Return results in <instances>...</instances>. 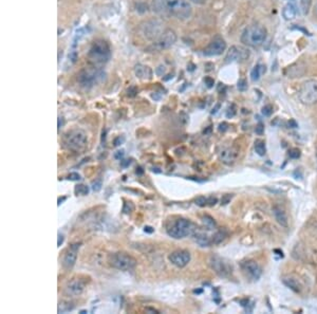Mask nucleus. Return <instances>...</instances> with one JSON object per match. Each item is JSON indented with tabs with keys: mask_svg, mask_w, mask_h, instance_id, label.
Segmentation results:
<instances>
[{
	"mask_svg": "<svg viewBox=\"0 0 317 314\" xmlns=\"http://www.w3.org/2000/svg\"><path fill=\"white\" fill-rule=\"evenodd\" d=\"M298 97L303 105L317 104V80L304 82L298 91Z\"/></svg>",
	"mask_w": 317,
	"mask_h": 314,
	"instance_id": "7",
	"label": "nucleus"
},
{
	"mask_svg": "<svg viewBox=\"0 0 317 314\" xmlns=\"http://www.w3.org/2000/svg\"><path fill=\"white\" fill-rule=\"evenodd\" d=\"M79 247H81V244L75 243V244H72L71 247L66 251L64 259H63L64 268L71 269L74 266L77 259V253H78Z\"/></svg>",
	"mask_w": 317,
	"mask_h": 314,
	"instance_id": "16",
	"label": "nucleus"
},
{
	"mask_svg": "<svg viewBox=\"0 0 317 314\" xmlns=\"http://www.w3.org/2000/svg\"><path fill=\"white\" fill-rule=\"evenodd\" d=\"M152 9L158 15L181 21H185L192 15V6L187 0H152Z\"/></svg>",
	"mask_w": 317,
	"mask_h": 314,
	"instance_id": "1",
	"label": "nucleus"
},
{
	"mask_svg": "<svg viewBox=\"0 0 317 314\" xmlns=\"http://www.w3.org/2000/svg\"><path fill=\"white\" fill-rule=\"evenodd\" d=\"M205 81L207 82V86H209V87H212V86L214 85V81H211V80H210V78H206V80H205Z\"/></svg>",
	"mask_w": 317,
	"mask_h": 314,
	"instance_id": "47",
	"label": "nucleus"
},
{
	"mask_svg": "<svg viewBox=\"0 0 317 314\" xmlns=\"http://www.w3.org/2000/svg\"><path fill=\"white\" fill-rule=\"evenodd\" d=\"M273 214L275 216V219L281 225V227H284V228L288 227V218H286V215L283 212V210H281V208L274 207Z\"/></svg>",
	"mask_w": 317,
	"mask_h": 314,
	"instance_id": "19",
	"label": "nucleus"
},
{
	"mask_svg": "<svg viewBox=\"0 0 317 314\" xmlns=\"http://www.w3.org/2000/svg\"><path fill=\"white\" fill-rule=\"evenodd\" d=\"M226 236H227V234H226L224 231L217 232V233L214 235V237H213V243H215V244L221 243V242L226 238Z\"/></svg>",
	"mask_w": 317,
	"mask_h": 314,
	"instance_id": "25",
	"label": "nucleus"
},
{
	"mask_svg": "<svg viewBox=\"0 0 317 314\" xmlns=\"http://www.w3.org/2000/svg\"><path fill=\"white\" fill-rule=\"evenodd\" d=\"M227 126H229V125H227L226 123H222V124H220V126H219V130H220V131H225V130L227 129Z\"/></svg>",
	"mask_w": 317,
	"mask_h": 314,
	"instance_id": "43",
	"label": "nucleus"
},
{
	"mask_svg": "<svg viewBox=\"0 0 317 314\" xmlns=\"http://www.w3.org/2000/svg\"><path fill=\"white\" fill-rule=\"evenodd\" d=\"M241 267H242L243 272L251 279L257 280V279L260 278L261 274H262V270H261L259 264L257 263L255 260H246L242 263Z\"/></svg>",
	"mask_w": 317,
	"mask_h": 314,
	"instance_id": "14",
	"label": "nucleus"
},
{
	"mask_svg": "<svg viewBox=\"0 0 317 314\" xmlns=\"http://www.w3.org/2000/svg\"><path fill=\"white\" fill-rule=\"evenodd\" d=\"M135 74L137 77L142 78V80H146V78H151L152 76V71L149 67H146V66H143V65H137L135 67Z\"/></svg>",
	"mask_w": 317,
	"mask_h": 314,
	"instance_id": "20",
	"label": "nucleus"
},
{
	"mask_svg": "<svg viewBox=\"0 0 317 314\" xmlns=\"http://www.w3.org/2000/svg\"><path fill=\"white\" fill-rule=\"evenodd\" d=\"M266 38V30L261 25H252L247 27L241 35V43L247 47L258 48Z\"/></svg>",
	"mask_w": 317,
	"mask_h": 314,
	"instance_id": "3",
	"label": "nucleus"
},
{
	"mask_svg": "<svg viewBox=\"0 0 317 314\" xmlns=\"http://www.w3.org/2000/svg\"><path fill=\"white\" fill-rule=\"evenodd\" d=\"M289 154L292 159H298L300 156V150L297 149V148H293L290 150Z\"/></svg>",
	"mask_w": 317,
	"mask_h": 314,
	"instance_id": "32",
	"label": "nucleus"
},
{
	"mask_svg": "<svg viewBox=\"0 0 317 314\" xmlns=\"http://www.w3.org/2000/svg\"><path fill=\"white\" fill-rule=\"evenodd\" d=\"M102 186H103L102 181L101 180H96V181H94L92 183V190L94 192H100L102 190Z\"/></svg>",
	"mask_w": 317,
	"mask_h": 314,
	"instance_id": "31",
	"label": "nucleus"
},
{
	"mask_svg": "<svg viewBox=\"0 0 317 314\" xmlns=\"http://www.w3.org/2000/svg\"><path fill=\"white\" fill-rule=\"evenodd\" d=\"M135 173H136L137 175H142V174L144 173V171L142 170V168H137L136 171H135Z\"/></svg>",
	"mask_w": 317,
	"mask_h": 314,
	"instance_id": "48",
	"label": "nucleus"
},
{
	"mask_svg": "<svg viewBox=\"0 0 317 314\" xmlns=\"http://www.w3.org/2000/svg\"><path fill=\"white\" fill-rule=\"evenodd\" d=\"M133 211V204L131 202H126L124 204V208H123V213L124 214H129Z\"/></svg>",
	"mask_w": 317,
	"mask_h": 314,
	"instance_id": "29",
	"label": "nucleus"
},
{
	"mask_svg": "<svg viewBox=\"0 0 317 314\" xmlns=\"http://www.w3.org/2000/svg\"><path fill=\"white\" fill-rule=\"evenodd\" d=\"M64 200H66V198H65V197H64L63 199H61V198H59V199H58V205H61V202H63Z\"/></svg>",
	"mask_w": 317,
	"mask_h": 314,
	"instance_id": "49",
	"label": "nucleus"
},
{
	"mask_svg": "<svg viewBox=\"0 0 317 314\" xmlns=\"http://www.w3.org/2000/svg\"><path fill=\"white\" fill-rule=\"evenodd\" d=\"M300 4H301V9H302L303 14L306 15L310 11V8H311V5H312V0H300Z\"/></svg>",
	"mask_w": 317,
	"mask_h": 314,
	"instance_id": "28",
	"label": "nucleus"
},
{
	"mask_svg": "<svg viewBox=\"0 0 317 314\" xmlns=\"http://www.w3.org/2000/svg\"><path fill=\"white\" fill-rule=\"evenodd\" d=\"M210 266L214 272L221 277H227L232 272V268L227 261L219 256H216V255L210 258Z\"/></svg>",
	"mask_w": 317,
	"mask_h": 314,
	"instance_id": "10",
	"label": "nucleus"
},
{
	"mask_svg": "<svg viewBox=\"0 0 317 314\" xmlns=\"http://www.w3.org/2000/svg\"><path fill=\"white\" fill-rule=\"evenodd\" d=\"M191 2L194 4H197V5H202L206 2V0H191Z\"/></svg>",
	"mask_w": 317,
	"mask_h": 314,
	"instance_id": "46",
	"label": "nucleus"
},
{
	"mask_svg": "<svg viewBox=\"0 0 317 314\" xmlns=\"http://www.w3.org/2000/svg\"><path fill=\"white\" fill-rule=\"evenodd\" d=\"M273 112V107L271 105H266L262 108V113L265 115V116H270Z\"/></svg>",
	"mask_w": 317,
	"mask_h": 314,
	"instance_id": "30",
	"label": "nucleus"
},
{
	"mask_svg": "<svg viewBox=\"0 0 317 314\" xmlns=\"http://www.w3.org/2000/svg\"><path fill=\"white\" fill-rule=\"evenodd\" d=\"M124 141H125V138H124V136H117L116 139H114L113 144H114V146H120L121 144H123V143H124Z\"/></svg>",
	"mask_w": 317,
	"mask_h": 314,
	"instance_id": "38",
	"label": "nucleus"
},
{
	"mask_svg": "<svg viewBox=\"0 0 317 314\" xmlns=\"http://www.w3.org/2000/svg\"><path fill=\"white\" fill-rule=\"evenodd\" d=\"M264 72H265V66H260V65L256 66L253 69L252 73H251L252 80L253 81H258L259 78H260V76H261V74L264 73Z\"/></svg>",
	"mask_w": 317,
	"mask_h": 314,
	"instance_id": "23",
	"label": "nucleus"
},
{
	"mask_svg": "<svg viewBox=\"0 0 317 314\" xmlns=\"http://www.w3.org/2000/svg\"><path fill=\"white\" fill-rule=\"evenodd\" d=\"M75 194L81 195V196H86L89 194V188L87 185L84 184H78L75 186Z\"/></svg>",
	"mask_w": 317,
	"mask_h": 314,
	"instance_id": "26",
	"label": "nucleus"
},
{
	"mask_svg": "<svg viewBox=\"0 0 317 314\" xmlns=\"http://www.w3.org/2000/svg\"><path fill=\"white\" fill-rule=\"evenodd\" d=\"M250 53L246 49L242 48V47H238V46H234L230 49V51L227 52L226 56H225V61L226 63H233V62H244L245 60H247Z\"/></svg>",
	"mask_w": 317,
	"mask_h": 314,
	"instance_id": "12",
	"label": "nucleus"
},
{
	"mask_svg": "<svg viewBox=\"0 0 317 314\" xmlns=\"http://www.w3.org/2000/svg\"><path fill=\"white\" fill-rule=\"evenodd\" d=\"M216 203H217V198H215V197L207 198V204L209 205H215Z\"/></svg>",
	"mask_w": 317,
	"mask_h": 314,
	"instance_id": "40",
	"label": "nucleus"
},
{
	"mask_svg": "<svg viewBox=\"0 0 317 314\" xmlns=\"http://www.w3.org/2000/svg\"><path fill=\"white\" fill-rule=\"evenodd\" d=\"M81 313H82V314H85V313H87V311H86V310H83V311H81Z\"/></svg>",
	"mask_w": 317,
	"mask_h": 314,
	"instance_id": "51",
	"label": "nucleus"
},
{
	"mask_svg": "<svg viewBox=\"0 0 317 314\" xmlns=\"http://www.w3.org/2000/svg\"><path fill=\"white\" fill-rule=\"evenodd\" d=\"M77 80L83 87L91 88L105 80V73L98 69H85L79 73Z\"/></svg>",
	"mask_w": 317,
	"mask_h": 314,
	"instance_id": "8",
	"label": "nucleus"
},
{
	"mask_svg": "<svg viewBox=\"0 0 317 314\" xmlns=\"http://www.w3.org/2000/svg\"><path fill=\"white\" fill-rule=\"evenodd\" d=\"M63 242H64V235H62L61 233H58V241H57L58 247H61Z\"/></svg>",
	"mask_w": 317,
	"mask_h": 314,
	"instance_id": "41",
	"label": "nucleus"
},
{
	"mask_svg": "<svg viewBox=\"0 0 317 314\" xmlns=\"http://www.w3.org/2000/svg\"><path fill=\"white\" fill-rule=\"evenodd\" d=\"M226 49V43L221 37H215L210 45L204 49V54L207 56H217L222 54Z\"/></svg>",
	"mask_w": 317,
	"mask_h": 314,
	"instance_id": "11",
	"label": "nucleus"
},
{
	"mask_svg": "<svg viewBox=\"0 0 317 314\" xmlns=\"http://www.w3.org/2000/svg\"><path fill=\"white\" fill-rule=\"evenodd\" d=\"M194 236V240L200 245V247H210L211 243L213 242L211 240V238L207 236V235L203 232H195V234L193 235Z\"/></svg>",
	"mask_w": 317,
	"mask_h": 314,
	"instance_id": "18",
	"label": "nucleus"
},
{
	"mask_svg": "<svg viewBox=\"0 0 317 314\" xmlns=\"http://www.w3.org/2000/svg\"><path fill=\"white\" fill-rule=\"evenodd\" d=\"M246 88H247V83L245 80H240L239 82H238V89H239L240 91L246 90Z\"/></svg>",
	"mask_w": 317,
	"mask_h": 314,
	"instance_id": "35",
	"label": "nucleus"
},
{
	"mask_svg": "<svg viewBox=\"0 0 317 314\" xmlns=\"http://www.w3.org/2000/svg\"><path fill=\"white\" fill-rule=\"evenodd\" d=\"M86 287V281L82 278H73L67 283L66 286V293L68 295L77 296L81 295Z\"/></svg>",
	"mask_w": 317,
	"mask_h": 314,
	"instance_id": "15",
	"label": "nucleus"
},
{
	"mask_svg": "<svg viewBox=\"0 0 317 314\" xmlns=\"http://www.w3.org/2000/svg\"><path fill=\"white\" fill-rule=\"evenodd\" d=\"M64 144L69 150L81 151L87 145V135L81 129H74L65 136Z\"/></svg>",
	"mask_w": 317,
	"mask_h": 314,
	"instance_id": "5",
	"label": "nucleus"
},
{
	"mask_svg": "<svg viewBox=\"0 0 317 314\" xmlns=\"http://www.w3.org/2000/svg\"><path fill=\"white\" fill-rule=\"evenodd\" d=\"M74 309V303L71 301H62L58 306V313H67Z\"/></svg>",
	"mask_w": 317,
	"mask_h": 314,
	"instance_id": "22",
	"label": "nucleus"
},
{
	"mask_svg": "<svg viewBox=\"0 0 317 314\" xmlns=\"http://www.w3.org/2000/svg\"><path fill=\"white\" fill-rule=\"evenodd\" d=\"M124 150L122 149V150H117L115 153H114V158L116 159V160H121L123 156H124Z\"/></svg>",
	"mask_w": 317,
	"mask_h": 314,
	"instance_id": "39",
	"label": "nucleus"
},
{
	"mask_svg": "<svg viewBox=\"0 0 317 314\" xmlns=\"http://www.w3.org/2000/svg\"><path fill=\"white\" fill-rule=\"evenodd\" d=\"M130 164H131V160H124V161H122L121 166H122V168L126 169V168H128V166H129Z\"/></svg>",
	"mask_w": 317,
	"mask_h": 314,
	"instance_id": "42",
	"label": "nucleus"
},
{
	"mask_svg": "<svg viewBox=\"0 0 317 314\" xmlns=\"http://www.w3.org/2000/svg\"><path fill=\"white\" fill-rule=\"evenodd\" d=\"M110 47L103 39H98V41L92 44L90 50H89L88 60L92 65L100 66L106 64L110 60Z\"/></svg>",
	"mask_w": 317,
	"mask_h": 314,
	"instance_id": "2",
	"label": "nucleus"
},
{
	"mask_svg": "<svg viewBox=\"0 0 317 314\" xmlns=\"http://www.w3.org/2000/svg\"><path fill=\"white\" fill-rule=\"evenodd\" d=\"M152 172H155V173H161V171H158V169H152Z\"/></svg>",
	"mask_w": 317,
	"mask_h": 314,
	"instance_id": "50",
	"label": "nucleus"
},
{
	"mask_svg": "<svg viewBox=\"0 0 317 314\" xmlns=\"http://www.w3.org/2000/svg\"><path fill=\"white\" fill-rule=\"evenodd\" d=\"M68 179L71 180V181H79L82 178H81V175L77 174V173H71L70 175L68 176Z\"/></svg>",
	"mask_w": 317,
	"mask_h": 314,
	"instance_id": "34",
	"label": "nucleus"
},
{
	"mask_svg": "<svg viewBox=\"0 0 317 314\" xmlns=\"http://www.w3.org/2000/svg\"><path fill=\"white\" fill-rule=\"evenodd\" d=\"M109 262H110L113 268L121 271L132 270L136 264V260L125 252H117L111 254L109 256Z\"/></svg>",
	"mask_w": 317,
	"mask_h": 314,
	"instance_id": "6",
	"label": "nucleus"
},
{
	"mask_svg": "<svg viewBox=\"0 0 317 314\" xmlns=\"http://www.w3.org/2000/svg\"><path fill=\"white\" fill-rule=\"evenodd\" d=\"M144 231H145V233H149V234H151V233L154 232V230H153L151 227H145V228H144Z\"/></svg>",
	"mask_w": 317,
	"mask_h": 314,
	"instance_id": "45",
	"label": "nucleus"
},
{
	"mask_svg": "<svg viewBox=\"0 0 317 314\" xmlns=\"http://www.w3.org/2000/svg\"><path fill=\"white\" fill-rule=\"evenodd\" d=\"M255 131H256L257 134H259V135L263 134V132H264V126H263L261 123H259L258 125H257Z\"/></svg>",
	"mask_w": 317,
	"mask_h": 314,
	"instance_id": "37",
	"label": "nucleus"
},
{
	"mask_svg": "<svg viewBox=\"0 0 317 314\" xmlns=\"http://www.w3.org/2000/svg\"><path fill=\"white\" fill-rule=\"evenodd\" d=\"M282 16L285 21H292L296 17V8L293 4H288L282 10Z\"/></svg>",
	"mask_w": 317,
	"mask_h": 314,
	"instance_id": "21",
	"label": "nucleus"
},
{
	"mask_svg": "<svg viewBox=\"0 0 317 314\" xmlns=\"http://www.w3.org/2000/svg\"><path fill=\"white\" fill-rule=\"evenodd\" d=\"M255 150H256V152L258 153L259 155H261V156L264 155V154H265V151H266L264 141H262V140H256V142H255Z\"/></svg>",
	"mask_w": 317,
	"mask_h": 314,
	"instance_id": "24",
	"label": "nucleus"
},
{
	"mask_svg": "<svg viewBox=\"0 0 317 314\" xmlns=\"http://www.w3.org/2000/svg\"><path fill=\"white\" fill-rule=\"evenodd\" d=\"M232 197H233V196L230 195V194L224 195L223 197H222V199H221V204H227V203H229V202L231 201Z\"/></svg>",
	"mask_w": 317,
	"mask_h": 314,
	"instance_id": "36",
	"label": "nucleus"
},
{
	"mask_svg": "<svg viewBox=\"0 0 317 314\" xmlns=\"http://www.w3.org/2000/svg\"><path fill=\"white\" fill-rule=\"evenodd\" d=\"M196 204L199 205V207H205V205H207V199L205 197H198L196 199Z\"/></svg>",
	"mask_w": 317,
	"mask_h": 314,
	"instance_id": "33",
	"label": "nucleus"
},
{
	"mask_svg": "<svg viewBox=\"0 0 317 314\" xmlns=\"http://www.w3.org/2000/svg\"><path fill=\"white\" fill-rule=\"evenodd\" d=\"M203 219V222H204V224H205V227L206 228H209L210 230L211 229H214L215 227H216V222H215V220H214V218H212L211 216H204V217L202 218Z\"/></svg>",
	"mask_w": 317,
	"mask_h": 314,
	"instance_id": "27",
	"label": "nucleus"
},
{
	"mask_svg": "<svg viewBox=\"0 0 317 314\" xmlns=\"http://www.w3.org/2000/svg\"><path fill=\"white\" fill-rule=\"evenodd\" d=\"M170 260L174 266L178 268H184L191 261V254L185 250L175 251L170 255Z\"/></svg>",
	"mask_w": 317,
	"mask_h": 314,
	"instance_id": "13",
	"label": "nucleus"
},
{
	"mask_svg": "<svg viewBox=\"0 0 317 314\" xmlns=\"http://www.w3.org/2000/svg\"><path fill=\"white\" fill-rule=\"evenodd\" d=\"M177 41V35L175 31L171 30V29H167V30L163 31L160 33V35L157 36V38L153 42L152 47L155 50H164V49L171 48Z\"/></svg>",
	"mask_w": 317,
	"mask_h": 314,
	"instance_id": "9",
	"label": "nucleus"
},
{
	"mask_svg": "<svg viewBox=\"0 0 317 314\" xmlns=\"http://www.w3.org/2000/svg\"><path fill=\"white\" fill-rule=\"evenodd\" d=\"M239 155V150L236 147H226L219 152V159L226 165H233Z\"/></svg>",
	"mask_w": 317,
	"mask_h": 314,
	"instance_id": "17",
	"label": "nucleus"
},
{
	"mask_svg": "<svg viewBox=\"0 0 317 314\" xmlns=\"http://www.w3.org/2000/svg\"><path fill=\"white\" fill-rule=\"evenodd\" d=\"M64 125V119L62 116L58 117V129H61V127Z\"/></svg>",
	"mask_w": 317,
	"mask_h": 314,
	"instance_id": "44",
	"label": "nucleus"
},
{
	"mask_svg": "<svg viewBox=\"0 0 317 314\" xmlns=\"http://www.w3.org/2000/svg\"><path fill=\"white\" fill-rule=\"evenodd\" d=\"M197 231V225L191 220L179 218L175 220L167 229V234L175 239H181L187 236H193Z\"/></svg>",
	"mask_w": 317,
	"mask_h": 314,
	"instance_id": "4",
	"label": "nucleus"
}]
</instances>
